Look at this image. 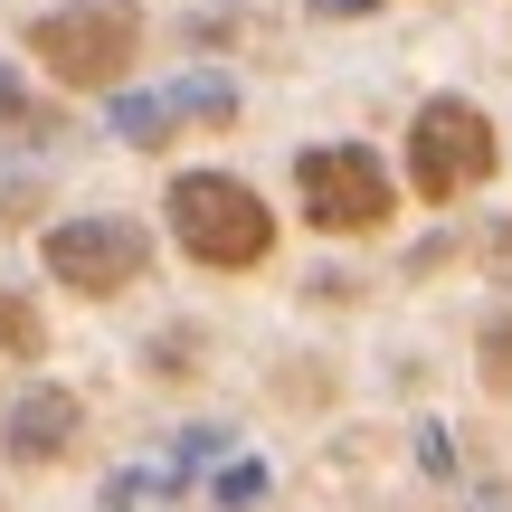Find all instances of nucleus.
<instances>
[{"instance_id": "f257e3e1", "label": "nucleus", "mask_w": 512, "mask_h": 512, "mask_svg": "<svg viewBox=\"0 0 512 512\" xmlns=\"http://www.w3.org/2000/svg\"><path fill=\"white\" fill-rule=\"evenodd\" d=\"M133 48H143V10H133V0H67V10H48L29 29L38 76H57L67 95L114 86V76L133 67Z\"/></svg>"}, {"instance_id": "f03ea898", "label": "nucleus", "mask_w": 512, "mask_h": 512, "mask_svg": "<svg viewBox=\"0 0 512 512\" xmlns=\"http://www.w3.org/2000/svg\"><path fill=\"white\" fill-rule=\"evenodd\" d=\"M171 238L200 266H256L275 247V209L247 181H228V171H181L171 181Z\"/></svg>"}, {"instance_id": "7ed1b4c3", "label": "nucleus", "mask_w": 512, "mask_h": 512, "mask_svg": "<svg viewBox=\"0 0 512 512\" xmlns=\"http://www.w3.org/2000/svg\"><path fill=\"white\" fill-rule=\"evenodd\" d=\"M484 171H494V124H484V105L427 95V114L408 124V190L456 209L465 190H484Z\"/></svg>"}, {"instance_id": "20e7f679", "label": "nucleus", "mask_w": 512, "mask_h": 512, "mask_svg": "<svg viewBox=\"0 0 512 512\" xmlns=\"http://www.w3.org/2000/svg\"><path fill=\"white\" fill-rule=\"evenodd\" d=\"M294 190H304V219L313 228H332V238H361V228H380L389 219V171H380V152H361V143H313L304 162H294Z\"/></svg>"}, {"instance_id": "39448f33", "label": "nucleus", "mask_w": 512, "mask_h": 512, "mask_svg": "<svg viewBox=\"0 0 512 512\" xmlns=\"http://www.w3.org/2000/svg\"><path fill=\"white\" fill-rule=\"evenodd\" d=\"M143 266H152V238L133 219H67V228H48V275L76 285V294H124Z\"/></svg>"}, {"instance_id": "423d86ee", "label": "nucleus", "mask_w": 512, "mask_h": 512, "mask_svg": "<svg viewBox=\"0 0 512 512\" xmlns=\"http://www.w3.org/2000/svg\"><path fill=\"white\" fill-rule=\"evenodd\" d=\"M67 437H76V399H67V389H29V399L10 408V427H0L10 465H48V456H67Z\"/></svg>"}, {"instance_id": "0eeeda50", "label": "nucleus", "mask_w": 512, "mask_h": 512, "mask_svg": "<svg viewBox=\"0 0 512 512\" xmlns=\"http://www.w3.org/2000/svg\"><path fill=\"white\" fill-rule=\"evenodd\" d=\"M0 342H10V351H19V361H29V351H38V342H48V323H38V313H29V304H19V294H0Z\"/></svg>"}]
</instances>
